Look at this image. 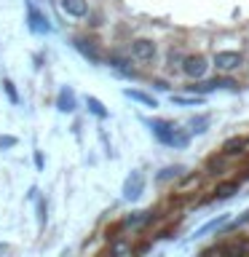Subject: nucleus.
Masks as SVG:
<instances>
[{
	"label": "nucleus",
	"mask_w": 249,
	"mask_h": 257,
	"mask_svg": "<svg viewBox=\"0 0 249 257\" xmlns=\"http://www.w3.org/2000/svg\"><path fill=\"white\" fill-rule=\"evenodd\" d=\"M3 91L8 94V99H11V104H19V94H16V88L11 80H3Z\"/></svg>",
	"instance_id": "obj_20"
},
{
	"label": "nucleus",
	"mask_w": 249,
	"mask_h": 257,
	"mask_svg": "<svg viewBox=\"0 0 249 257\" xmlns=\"http://www.w3.org/2000/svg\"><path fill=\"white\" fill-rule=\"evenodd\" d=\"M123 94L129 96V99H134V102H140V104H145V107H158L156 96H150V94H145V91H137V88H126Z\"/></svg>",
	"instance_id": "obj_11"
},
{
	"label": "nucleus",
	"mask_w": 249,
	"mask_h": 257,
	"mask_svg": "<svg viewBox=\"0 0 249 257\" xmlns=\"http://www.w3.org/2000/svg\"><path fill=\"white\" fill-rule=\"evenodd\" d=\"M35 166L43 169V156H40V153H35Z\"/></svg>",
	"instance_id": "obj_24"
},
{
	"label": "nucleus",
	"mask_w": 249,
	"mask_h": 257,
	"mask_svg": "<svg viewBox=\"0 0 249 257\" xmlns=\"http://www.w3.org/2000/svg\"><path fill=\"white\" fill-rule=\"evenodd\" d=\"M145 123L150 126L153 137H156L158 142L169 145V148H185V145L190 142V134L185 132V128H180L177 123H172V120H161V118H153V120H145Z\"/></svg>",
	"instance_id": "obj_1"
},
{
	"label": "nucleus",
	"mask_w": 249,
	"mask_h": 257,
	"mask_svg": "<svg viewBox=\"0 0 249 257\" xmlns=\"http://www.w3.org/2000/svg\"><path fill=\"white\" fill-rule=\"evenodd\" d=\"M142 190H145V177L142 172H132L126 177V182H123V198L126 201H137L142 196Z\"/></svg>",
	"instance_id": "obj_4"
},
{
	"label": "nucleus",
	"mask_w": 249,
	"mask_h": 257,
	"mask_svg": "<svg viewBox=\"0 0 249 257\" xmlns=\"http://www.w3.org/2000/svg\"><path fill=\"white\" fill-rule=\"evenodd\" d=\"M78 104H75V91H72L70 86H64L62 91H59V96H56V110L59 112H72Z\"/></svg>",
	"instance_id": "obj_8"
},
{
	"label": "nucleus",
	"mask_w": 249,
	"mask_h": 257,
	"mask_svg": "<svg viewBox=\"0 0 249 257\" xmlns=\"http://www.w3.org/2000/svg\"><path fill=\"white\" fill-rule=\"evenodd\" d=\"M126 222L129 225H145V222H150V212H134V217H129Z\"/></svg>",
	"instance_id": "obj_19"
},
{
	"label": "nucleus",
	"mask_w": 249,
	"mask_h": 257,
	"mask_svg": "<svg viewBox=\"0 0 249 257\" xmlns=\"http://www.w3.org/2000/svg\"><path fill=\"white\" fill-rule=\"evenodd\" d=\"M110 64H112V67H115V70L120 72V75H129V78L134 75V70L129 67V62L123 59V56H112V59H110Z\"/></svg>",
	"instance_id": "obj_14"
},
{
	"label": "nucleus",
	"mask_w": 249,
	"mask_h": 257,
	"mask_svg": "<svg viewBox=\"0 0 249 257\" xmlns=\"http://www.w3.org/2000/svg\"><path fill=\"white\" fill-rule=\"evenodd\" d=\"M174 104H201L204 102V96H172Z\"/></svg>",
	"instance_id": "obj_21"
},
{
	"label": "nucleus",
	"mask_w": 249,
	"mask_h": 257,
	"mask_svg": "<svg viewBox=\"0 0 249 257\" xmlns=\"http://www.w3.org/2000/svg\"><path fill=\"white\" fill-rule=\"evenodd\" d=\"M72 46H75V48H78V51L86 56L88 62L99 64V54H96V48H94L91 43H88V40H83V38H75V43H72Z\"/></svg>",
	"instance_id": "obj_10"
},
{
	"label": "nucleus",
	"mask_w": 249,
	"mask_h": 257,
	"mask_svg": "<svg viewBox=\"0 0 249 257\" xmlns=\"http://www.w3.org/2000/svg\"><path fill=\"white\" fill-rule=\"evenodd\" d=\"M59 3H62V11L70 14V16H75V19H80V16L88 14V3H86V0H59Z\"/></svg>",
	"instance_id": "obj_9"
},
{
	"label": "nucleus",
	"mask_w": 249,
	"mask_h": 257,
	"mask_svg": "<svg viewBox=\"0 0 249 257\" xmlns=\"http://www.w3.org/2000/svg\"><path fill=\"white\" fill-rule=\"evenodd\" d=\"M16 142H19V140H16V137L0 134V150H3V148H16Z\"/></svg>",
	"instance_id": "obj_22"
},
{
	"label": "nucleus",
	"mask_w": 249,
	"mask_h": 257,
	"mask_svg": "<svg viewBox=\"0 0 249 257\" xmlns=\"http://www.w3.org/2000/svg\"><path fill=\"white\" fill-rule=\"evenodd\" d=\"M38 225H40V228L46 225V201L43 198L38 201Z\"/></svg>",
	"instance_id": "obj_23"
},
{
	"label": "nucleus",
	"mask_w": 249,
	"mask_h": 257,
	"mask_svg": "<svg viewBox=\"0 0 249 257\" xmlns=\"http://www.w3.org/2000/svg\"><path fill=\"white\" fill-rule=\"evenodd\" d=\"M225 222H228V217H220V220H212V222H206L204 228H198V230H196V236H204V233H212V230H217V228H220V225H225Z\"/></svg>",
	"instance_id": "obj_16"
},
{
	"label": "nucleus",
	"mask_w": 249,
	"mask_h": 257,
	"mask_svg": "<svg viewBox=\"0 0 249 257\" xmlns=\"http://www.w3.org/2000/svg\"><path fill=\"white\" fill-rule=\"evenodd\" d=\"M238 83L236 80H230V78H206L204 83H198V86H190L193 91H198V94H209V91H214V88H236Z\"/></svg>",
	"instance_id": "obj_6"
},
{
	"label": "nucleus",
	"mask_w": 249,
	"mask_h": 257,
	"mask_svg": "<svg viewBox=\"0 0 249 257\" xmlns=\"http://www.w3.org/2000/svg\"><path fill=\"white\" fill-rule=\"evenodd\" d=\"M182 172V166H166V169H161V174H158V182H166V180H172V177H177Z\"/></svg>",
	"instance_id": "obj_18"
},
{
	"label": "nucleus",
	"mask_w": 249,
	"mask_h": 257,
	"mask_svg": "<svg viewBox=\"0 0 249 257\" xmlns=\"http://www.w3.org/2000/svg\"><path fill=\"white\" fill-rule=\"evenodd\" d=\"M236 190H238V185H236V182L220 185V188H217V198H230V196H236Z\"/></svg>",
	"instance_id": "obj_17"
},
{
	"label": "nucleus",
	"mask_w": 249,
	"mask_h": 257,
	"mask_svg": "<svg viewBox=\"0 0 249 257\" xmlns=\"http://www.w3.org/2000/svg\"><path fill=\"white\" fill-rule=\"evenodd\" d=\"M27 27H30L32 32H35V35H48V32L54 30L51 24H48V19H46V16L40 14L32 3L27 6Z\"/></svg>",
	"instance_id": "obj_3"
},
{
	"label": "nucleus",
	"mask_w": 249,
	"mask_h": 257,
	"mask_svg": "<svg viewBox=\"0 0 249 257\" xmlns=\"http://www.w3.org/2000/svg\"><path fill=\"white\" fill-rule=\"evenodd\" d=\"M188 126H190L193 134H204L206 128H209V115H193Z\"/></svg>",
	"instance_id": "obj_13"
},
{
	"label": "nucleus",
	"mask_w": 249,
	"mask_h": 257,
	"mask_svg": "<svg viewBox=\"0 0 249 257\" xmlns=\"http://www.w3.org/2000/svg\"><path fill=\"white\" fill-rule=\"evenodd\" d=\"M86 107L91 110L96 118H107V107H104V104L96 99V96H86Z\"/></svg>",
	"instance_id": "obj_12"
},
{
	"label": "nucleus",
	"mask_w": 249,
	"mask_h": 257,
	"mask_svg": "<svg viewBox=\"0 0 249 257\" xmlns=\"http://www.w3.org/2000/svg\"><path fill=\"white\" fill-rule=\"evenodd\" d=\"M241 148H246V140H241V137L228 140L225 142V156H236V153H241Z\"/></svg>",
	"instance_id": "obj_15"
},
{
	"label": "nucleus",
	"mask_w": 249,
	"mask_h": 257,
	"mask_svg": "<svg viewBox=\"0 0 249 257\" xmlns=\"http://www.w3.org/2000/svg\"><path fill=\"white\" fill-rule=\"evenodd\" d=\"M132 54H134V59H140V62H150L153 56H156V43H153V40H134Z\"/></svg>",
	"instance_id": "obj_7"
},
{
	"label": "nucleus",
	"mask_w": 249,
	"mask_h": 257,
	"mask_svg": "<svg viewBox=\"0 0 249 257\" xmlns=\"http://www.w3.org/2000/svg\"><path fill=\"white\" fill-rule=\"evenodd\" d=\"M241 62H244V56H241L238 51H220V54H214V67L222 70V72H230V70L241 67Z\"/></svg>",
	"instance_id": "obj_5"
},
{
	"label": "nucleus",
	"mask_w": 249,
	"mask_h": 257,
	"mask_svg": "<svg viewBox=\"0 0 249 257\" xmlns=\"http://www.w3.org/2000/svg\"><path fill=\"white\" fill-rule=\"evenodd\" d=\"M206 59L204 56H198V54H190V56H185L182 59V72L188 78H193V80H198V78H204L206 75Z\"/></svg>",
	"instance_id": "obj_2"
}]
</instances>
